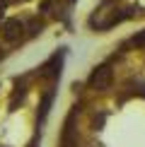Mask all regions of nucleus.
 I'll use <instances>...</instances> for the list:
<instances>
[{
    "mask_svg": "<svg viewBox=\"0 0 145 147\" xmlns=\"http://www.w3.org/2000/svg\"><path fill=\"white\" fill-rule=\"evenodd\" d=\"M29 147H36V145H34V142H32V145H29Z\"/></svg>",
    "mask_w": 145,
    "mask_h": 147,
    "instance_id": "423d86ee",
    "label": "nucleus"
},
{
    "mask_svg": "<svg viewBox=\"0 0 145 147\" xmlns=\"http://www.w3.org/2000/svg\"><path fill=\"white\" fill-rule=\"evenodd\" d=\"M111 82H114V70H111V65H109V63L97 65V68L89 72V80H87L89 89H94V92L111 89Z\"/></svg>",
    "mask_w": 145,
    "mask_h": 147,
    "instance_id": "f257e3e1",
    "label": "nucleus"
},
{
    "mask_svg": "<svg viewBox=\"0 0 145 147\" xmlns=\"http://www.w3.org/2000/svg\"><path fill=\"white\" fill-rule=\"evenodd\" d=\"M51 101H53V89H48L46 94H44V99H41V104H39V113H36V125H41V123L46 121L48 109H51Z\"/></svg>",
    "mask_w": 145,
    "mask_h": 147,
    "instance_id": "7ed1b4c3",
    "label": "nucleus"
},
{
    "mask_svg": "<svg viewBox=\"0 0 145 147\" xmlns=\"http://www.w3.org/2000/svg\"><path fill=\"white\" fill-rule=\"evenodd\" d=\"M106 121V111H94L92 113V128H102Z\"/></svg>",
    "mask_w": 145,
    "mask_h": 147,
    "instance_id": "20e7f679",
    "label": "nucleus"
},
{
    "mask_svg": "<svg viewBox=\"0 0 145 147\" xmlns=\"http://www.w3.org/2000/svg\"><path fill=\"white\" fill-rule=\"evenodd\" d=\"M133 92H136V94H140L143 99H145V82H143V80H136V89H133Z\"/></svg>",
    "mask_w": 145,
    "mask_h": 147,
    "instance_id": "39448f33",
    "label": "nucleus"
},
{
    "mask_svg": "<svg viewBox=\"0 0 145 147\" xmlns=\"http://www.w3.org/2000/svg\"><path fill=\"white\" fill-rule=\"evenodd\" d=\"M60 63H63V51L53 53V56L41 65V68H39V77L48 80V82H56V80L60 77Z\"/></svg>",
    "mask_w": 145,
    "mask_h": 147,
    "instance_id": "f03ea898",
    "label": "nucleus"
}]
</instances>
